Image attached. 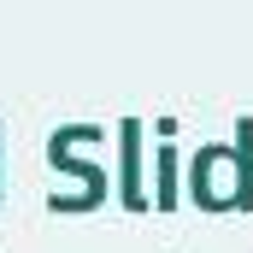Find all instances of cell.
<instances>
[{"label": "cell", "mask_w": 253, "mask_h": 253, "mask_svg": "<svg viewBox=\"0 0 253 253\" xmlns=\"http://www.w3.org/2000/svg\"><path fill=\"white\" fill-rule=\"evenodd\" d=\"M230 171L242 177V159L230 147H200V159H194V200L200 206H242V183H230Z\"/></svg>", "instance_id": "1"}]
</instances>
